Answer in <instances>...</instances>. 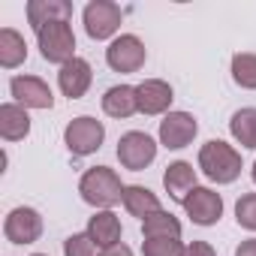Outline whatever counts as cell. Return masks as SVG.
Wrapping results in <instances>:
<instances>
[{
  "label": "cell",
  "mask_w": 256,
  "mask_h": 256,
  "mask_svg": "<svg viewBox=\"0 0 256 256\" xmlns=\"http://www.w3.org/2000/svg\"><path fill=\"white\" fill-rule=\"evenodd\" d=\"M199 169L205 172V178H211L217 184H232L241 175V154L232 145L211 139L199 151Z\"/></svg>",
  "instance_id": "2"
},
{
  "label": "cell",
  "mask_w": 256,
  "mask_h": 256,
  "mask_svg": "<svg viewBox=\"0 0 256 256\" xmlns=\"http://www.w3.org/2000/svg\"><path fill=\"white\" fill-rule=\"evenodd\" d=\"M4 235L12 244H34L42 235V217L36 208H12L4 220Z\"/></svg>",
  "instance_id": "8"
},
{
  "label": "cell",
  "mask_w": 256,
  "mask_h": 256,
  "mask_svg": "<svg viewBox=\"0 0 256 256\" xmlns=\"http://www.w3.org/2000/svg\"><path fill=\"white\" fill-rule=\"evenodd\" d=\"M102 139H106V126L96 118H88V114L72 118L64 130V142H66L70 154H76V157H88V154L100 151Z\"/></svg>",
  "instance_id": "4"
},
{
  "label": "cell",
  "mask_w": 256,
  "mask_h": 256,
  "mask_svg": "<svg viewBox=\"0 0 256 256\" xmlns=\"http://www.w3.org/2000/svg\"><path fill=\"white\" fill-rule=\"evenodd\" d=\"M163 184H166V193L175 199V202H184L199 184H196V169L184 160L178 163H169L166 166V175H163Z\"/></svg>",
  "instance_id": "15"
},
{
  "label": "cell",
  "mask_w": 256,
  "mask_h": 256,
  "mask_svg": "<svg viewBox=\"0 0 256 256\" xmlns=\"http://www.w3.org/2000/svg\"><path fill=\"white\" fill-rule=\"evenodd\" d=\"M30 133V118L28 108L18 102H4L0 106V136L6 142H18Z\"/></svg>",
  "instance_id": "16"
},
{
  "label": "cell",
  "mask_w": 256,
  "mask_h": 256,
  "mask_svg": "<svg viewBox=\"0 0 256 256\" xmlns=\"http://www.w3.org/2000/svg\"><path fill=\"white\" fill-rule=\"evenodd\" d=\"M36 42H40V52H42V58L48 64L66 66L70 60H76V36H72L70 22L46 24L42 30H36Z\"/></svg>",
  "instance_id": "3"
},
{
  "label": "cell",
  "mask_w": 256,
  "mask_h": 256,
  "mask_svg": "<svg viewBox=\"0 0 256 256\" xmlns=\"http://www.w3.org/2000/svg\"><path fill=\"white\" fill-rule=\"evenodd\" d=\"M199 133V124L193 114L187 112H169L163 120H160V142L169 148V151H181L187 148Z\"/></svg>",
  "instance_id": "9"
},
{
  "label": "cell",
  "mask_w": 256,
  "mask_h": 256,
  "mask_svg": "<svg viewBox=\"0 0 256 256\" xmlns=\"http://www.w3.org/2000/svg\"><path fill=\"white\" fill-rule=\"evenodd\" d=\"M253 184H256V163H253Z\"/></svg>",
  "instance_id": "30"
},
{
  "label": "cell",
  "mask_w": 256,
  "mask_h": 256,
  "mask_svg": "<svg viewBox=\"0 0 256 256\" xmlns=\"http://www.w3.org/2000/svg\"><path fill=\"white\" fill-rule=\"evenodd\" d=\"M34 256H46V253H34Z\"/></svg>",
  "instance_id": "31"
},
{
  "label": "cell",
  "mask_w": 256,
  "mask_h": 256,
  "mask_svg": "<svg viewBox=\"0 0 256 256\" xmlns=\"http://www.w3.org/2000/svg\"><path fill=\"white\" fill-rule=\"evenodd\" d=\"M142 232L145 238H181V223L169 211H157L148 220H142Z\"/></svg>",
  "instance_id": "22"
},
{
  "label": "cell",
  "mask_w": 256,
  "mask_h": 256,
  "mask_svg": "<svg viewBox=\"0 0 256 256\" xmlns=\"http://www.w3.org/2000/svg\"><path fill=\"white\" fill-rule=\"evenodd\" d=\"M136 100H139V112L142 114H163L172 106V88L163 78H145L136 88Z\"/></svg>",
  "instance_id": "13"
},
{
  "label": "cell",
  "mask_w": 256,
  "mask_h": 256,
  "mask_svg": "<svg viewBox=\"0 0 256 256\" xmlns=\"http://www.w3.org/2000/svg\"><path fill=\"white\" fill-rule=\"evenodd\" d=\"M181 205H184V211L190 214V220L199 223V226H214V223L220 220V214H223V199H220V193H214L211 187H196Z\"/></svg>",
  "instance_id": "10"
},
{
  "label": "cell",
  "mask_w": 256,
  "mask_h": 256,
  "mask_svg": "<svg viewBox=\"0 0 256 256\" xmlns=\"http://www.w3.org/2000/svg\"><path fill=\"white\" fill-rule=\"evenodd\" d=\"M157 157V142L148 136V133H139V130H130L118 139V160L124 169H133V172H142L154 163Z\"/></svg>",
  "instance_id": "5"
},
{
  "label": "cell",
  "mask_w": 256,
  "mask_h": 256,
  "mask_svg": "<svg viewBox=\"0 0 256 256\" xmlns=\"http://www.w3.org/2000/svg\"><path fill=\"white\" fill-rule=\"evenodd\" d=\"M106 64L114 72H139L145 66V46L139 36L124 34L106 48Z\"/></svg>",
  "instance_id": "6"
},
{
  "label": "cell",
  "mask_w": 256,
  "mask_h": 256,
  "mask_svg": "<svg viewBox=\"0 0 256 256\" xmlns=\"http://www.w3.org/2000/svg\"><path fill=\"white\" fill-rule=\"evenodd\" d=\"M100 256H133V250L126 247V244H114V247H106V250H100Z\"/></svg>",
  "instance_id": "28"
},
{
  "label": "cell",
  "mask_w": 256,
  "mask_h": 256,
  "mask_svg": "<svg viewBox=\"0 0 256 256\" xmlns=\"http://www.w3.org/2000/svg\"><path fill=\"white\" fill-rule=\"evenodd\" d=\"M90 82H94V72H90V64H88L84 58L70 60V64L60 66V72H58V84H60L64 96H70V100L84 96L88 88H90Z\"/></svg>",
  "instance_id": "12"
},
{
  "label": "cell",
  "mask_w": 256,
  "mask_h": 256,
  "mask_svg": "<svg viewBox=\"0 0 256 256\" xmlns=\"http://www.w3.org/2000/svg\"><path fill=\"white\" fill-rule=\"evenodd\" d=\"M124 208L130 211L133 217H142V220H148L151 214L163 211V208H160V199H157V193H151L148 187H139V184L124 187Z\"/></svg>",
  "instance_id": "19"
},
{
  "label": "cell",
  "mask_w": 256,
  "mask_h": 256,
  "mask_svg": "<svg viewBox=\"0 0 256 256\" xmlns=\"http://www.w3.org/2000/svg\"><path fill=\"white\" fill-rule=\"evenodd\" d=\"M10 90H12L16 102L24 106V108H52L54 106L52 88L36 76H16L10 82Z\"/></svg>",
  "instance_id": "11"
},
{
  "label": "cell",
  "mask_w": 256,
  "mask_h": 256,
  "mask_svg": "<svg viewBox=\"0 0 256 256\" xmlns=\"http://www.w3.org/2000/svg\"><path fill=\"white\" fill-rule=\"evenodd\" d=\"M229 133L238 145L256 151V108H238L229 120Z\"/></svg>",
  "instance_id": "21"
},
{
  "label": "cell",
  "mask_w": 256,
  "mask_h": 256,
  "mask_svg": "<svg viewBox=\"0 0 256 256\" xmlns=\"http://www.w3.org/2000/svg\"><path fill=\"white\" fill-rule=\"evenodd\" d=\"M232 78H235L238 88L256 90V54L238 52V54L232 58Z\"/></svg>",
  "instance_id": "23"
},
{
  "label": "cell",
  "mask_w": 256,
  "mask_h": 256,
  "mask_svg": "<svg viewBox=\"0 0 256 256\" xmlns=\"http://www.w3.org/2000/svg\"><path fill=\"white\" fill-rule=\"evenodd\" d=\"M28 58V42L18 30L4 28L0 30V66L4 70H16L18 64H24Z\"/></svg>",
  "instance_id": "20"
},
{
  "label": "cell",
  "mask_w": 256,
  "mask_h": 256,
  "mask_svg": "<svg viewBox=\"0 0 256 256\" xmlns=\"http://www.w3.org/2000/svg\"><path fill=\"white\" fill-rule=\"evenodd\" d=\"M120 6L112 0H90L84 6V30L90 40H108L120 28Z\"/></svg>",
  "instance_id": "7"
},
{
  "label": "cell",
  "mask_w": 256,
  "mask_h": 256,
  "mask_svg": "<svg viewBox=\"0 0 256 256\" xmlns=\"http://www.w3.org/2000/svg\"><path fill=\"white\" fill-rule=\"evenodd\" d=\"M102 112L108 118H130L139 112V100H136V88L130 84H114L106 90L102 96Z\"/></svg>",
  "instance_id": "18"
},
{
  "label": "cell",
  "mask_w": 256,
  "mask_h": 256,
  "mask_svg": "<svg viewBox=\"0 0 256 256\" xmlns=\"http://www.w3.org/2000/svg\"><path fill=\"white\" fill-rule=\"evenodd\" d=\"M184 256H214V247L208 241H193L184 247Z\"/></svg>",
  "instance_id": "27"
},
{
  "label": "cell",
  "mask_w": 256,
  "mask_h": 256,
  "mask_svg": "<svg viewBox=\"0 0 256 256\" xmlns=\"http://www.w3.org/2000/svg\"><path fill=\"white\" fill-rule=\"evenodd\" d=\"M145 256H184V244L178 238H145Z\"/></svg>",
  "instance_id": "24"
},
{
  "label": "cell",
  "mask_w": 256,
  "mask_h": 256,
  "mask_svg": "<svg viewBox=\"0 0 256 256\" xmlns=\"http://www.w3.org/2000/svg\"><path fill=\"white\" fill-rule=\"evenodd\" d=\"M78 193H82V199H84L88 205L102 208V211H108L112 205L124 202V184H120L118 172L108 169V166H94V169H88V172L82 175V181H78Z\"/></svg>",
  "instance_id": "1"
},
{
  "label": "cell",
  "mask_w": 256,
  "mask_h": 256,
  "mask_svg": "<svg viewBox=\"0 0 256 256\" xmlns=\"http://www.w3.org/2000/svg\"><path fill=\"white\" fill-rule=\"evenodd\" d=\"M235 220H238V226L256 232V193H244L235 202Z\"/></svg>",
  "instance_id": "25"
},
{
  "label": "cell",
  "mask_w": 256,
  "mask_h": 256,
  "mask_svg": "<svg viewBox=\"0 0 256 256\" xmlns=\"http://www.w3.org/2000/svg\"><path fill=\"white\" fill-rule=\"evenodd\" d=\"M88 235L96 247H114L120 244V220L112 214V211H96L90 220H88Z\"/></svg>",
  "instance_id": "17"
},
{
  "label": "cell",
  "mask_w": 256,
  "mask_h": 256,
  "mask_svg": "<svg viewBox=\"0 0 256 256\" xmlns=\"http://www.w3.org/2000/svg\"><path fill=\"white\" fill-rule=\"evenodd\" d=\"M72 18V4L66 0H30L28 4V22L34 30H42L52 22H70Z\"/></svg>",
  "instance_id": "14"
},
{
  "label": "cell",
  "mask_w": 256,
  "mask_h": 256,
  "mask_svg": "<svg viewBox=\"0 0 256 256\" xmlns=\"http://www.w3.org/2000/svg\"><path fill=\"white\" fill-rule=\"evenodd\" d=\"M235 256H256V238L241 241V244H238V250H235Z\"/></svg>",
  "instance_id": "29"
},
{
  "label": "cell",
  "mask_w": 256,
  "mask_h": 256,
  "mask_svg": "<svg viewBox=\"0 0 256 256\" xmlns=\"http://www.w3.org/2000/svg\"><path fill=\"white\" fill-rule=\"evenodd\" d=\"M64 256H96V244L90 241L88 232L70 235V238L64 241Z\"/></svg>",
  "instance_id": "26"
}]
</instances>
